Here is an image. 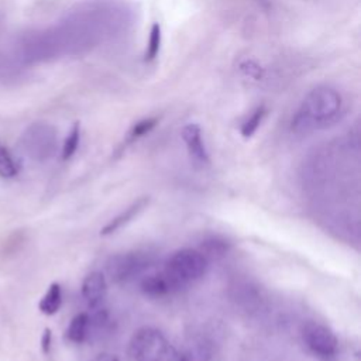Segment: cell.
<instances>
[{"instance_id":"15","label":"cell","mask_w":361,"mask_h":361,"mask_svg":"<svg viewBox=\"0 0 361 361\" xmlns=\"http://www.w3.org/2000/svg\"><path fill=\"white\" fill-rule=\"evenodd\" d=\"M18 173V165L14 161L10 151L4 147H0V176L13 178Z\"/></svg>"},{"instance_id":"10","label":"cell","mask_w":361,"mask_h":361,"mask_svg":"<svg viewBox=\"0 0 361 361\" xmlns=\"http://www.w3.org/2000/svg\"><path fill=\"white\" fill-rule=\"evenodd\" d=\"M149 197L144 196L137 199L135 202H133L127 209H124L120 214H117L116 217H113L103 228H102V235H109L116 233L117 230H120L121 227H124L126 224H128L131 220H134V217H137L147 206H148Z\"/></svg>"},{"instance_id":"16","label":"cell","mask_w":361,"mask_h":361,"mask_svg":"<svg viewBox=\"0 0 361 361\" xmlns=\"http://www.w3.org/2000/svg\"><path fill=\"white\" fill-rule=\"evenodd\" d=\"M79 141H80V127L76 123L72 127L71 133L68 134V137L65 138V142L62 145V152H61L62 159H69L76 152V149L79 147Z\"/></svg>"},{"instance_id":"19","label":"cell","mask_w":361,"mask_h":361,"mask_svg":"<svg viewBox=\"0 0 361 361\" xmlns=\"http://www.w3.org/2000/svg\"><path fill=\"white\" fill-rule=\"evenodd\" d=\"M241 69H243L248 76H251V78H255V79L261 78L259 68H258V65L254 63V62H248V61H247L245 63L241 65Z\"/></svg>"},{"instance_id":"4","label":"cell","mask_w":361,"mask_h":361,"mask_svg":"<svg viewBox=\"0 0 361 361\" xmlns=\"http://www.w3.org/2000/svg\"><path fill=\"white\" fill-rule=\"evenodd\" d=\"M151 261L149 254L142 251L121 252L109 258L106 271L113 282L123 283L140 276L151 265Z\"/></svg>"},{"instance_id":"2","label":"cell","mask_w":361,"mask_h":361,"mask_svg":"<svg viewBox=\"0 0 361 361\" xmlns=\"http://www.w3.org/2000/svg\"><path fill=\"white\" fill-rule=\"evenodd\" d=\"M207 269V258L199 250L182 248L175 251L166 261L165 272L180 289L200 279Z\"/></svg>"},{"instance_id":"18","label":"cell","mask_w":361,"mask_h":361,"mask_svg":"<svg viewBox=\"0 0 361 361\" xmlns=\"http://www.w3.org/2000/svg\"><path fill=\"white\" fill-rule=\"evenodd\" d=\"M157 124V118H144L141 121H138L137 124H134V127L130 131V138L135 140L140 138L145 134H148Z\"/></svg>"},{"instance_id":"22","label":"cell","mask_w":361,"mask_h":361,"mask_svg":"<svg viewBox=\"0 0 361 361\" xmlns=\"http://www.w3.org/2000/svg\"><path fill=\"white\" fill-rule=\"evenodd\" d=\"M176 361H190V357L188 354H180Z\"/></svg>"},{"instance_id":"8","label":"cell","mask_w":361,"mask_h":361,"mask_svg":"<svg viewBox=\"0 0 361 361\" xmlns=\"http://www.w3.org/2000/svg\"><path fill=\"white\" fill-rule=\"evenodd\" d=\"M107 293V282L102 272L93 271L82 282V296L90 307H97Z\"/></svg>"},{"instance_id":"21","label":"cell","mask_w":361,"mask_h":361,"mask_svg":"<svg viewBox=\"0 0 361 361\" xmlns=\"http://www.w3.org/2000/svg\"><path fill=\"white\" fill-rule=\"evenodd\" d=\"M92 361H120V360L116 355H113V354L103 353V354H99L97 357H94Z\"/></svg>"},{"instance_id":"12","label":"cell","mask_w":361,"mask_h":361,"mask_svg":"<svg viewBox=\"0 0 361 361\" xmlns=\"http://www.w3.org/2000/svg\"><path fill=\"white\" fill-rule=\"evenodd\" d=\"M62 303V290L59 283L54 282L49 285L48 290L45 292V295L41 298L39 303H38V309L44 313V314H55Z\"/></svg>"},{"instance_id":"6","label":"cell","mask_w":361,"mask_h":361,"mask_svg":"<svg viewBox=\"0 0 361 361\" xmlns=\"http://www.w3.org/2000/svg\"><path fill=\"white\" fill-rule=\"evenodd\" d=\"M25 149L34 159L42 161L52 157L55 151V134L51 128L38 126L31 128L25 141Z\"/></svg>"},{"instance_id":"3","label":"cell","mask_w":361,"mask_h":361,"mask_svg":"<svg viewBox=\"0 0 361 361\" xmlns=\"http://www.w3.org/2000/svg\"><path fill=\"white\" fill-rule=\"evenodd\" d=\"M168 348L166 337L155 327L138 329L128 343V354L133 361H164Z\"/></svg>"},{"instance_id":"17","label":"cell","mask_w":361,"mask_h":361,"mask_svg":"<svg viewBox=\"0 0 361 361\" xmlns=\"http://www.w3.org/2000/svg\"><path fill=\"white\" fill-rule=\"evenodd\" d=\"M203 248H204V251H202V254L207 258L212 255H223L227 251V244L223 240L212 238V240L203 243Z\"/></svg>"},{"instance_id":"13","label":"cell","mask_w":361,"mask_h":361,"mask_svg":"<svg viewBox=\"0 0 361 361\" xmlns=\"http://www.w3.org/2000/svg\"><path fill=\"white\" fill-rule=\"evenodd\" d=\"M265 114H267V110H265L264 106L257 107V109L248 116V118L241 124V128H240L241 135L245 137V138H250V137L258 130V127L261 126V123H262Z\"/></svg>"},{"instance_id":"1","label":"cell","mask_w":361,"mask_h":361,"mask_svg":"<svg viewBox=\"0 0 361 361\" xmlns=\"http://www.w3.org/2000/svg\"><path fill=\"white\" fill-rule=\"evenodd\" d=\"M344 110L341 93L330 85L313 87L300 102L292 116L290 128L298 134H307L333 126Z\"/></svg>"},{"instance_id":"9","label":"cell","mask_w":361,"mask_h":361,"mask_svg":"<svg viewBox=\"0 0 361 361\" xmlns=\"http://www.w3.org/2000/svg\"><path fill=\"white\" fill-rule=\"evenodd\" d=\"M140 288L142 293L149 298H162L179 289L165 271L144 276L141 279Z\"/></svg>"},{"instance_id":"11","label":"cell","mask_w":361,"mask_h":361,"mask_svg":"<svg viewBox=\"0 0 361 361\" xmlns=\"http://www.w3.org/2000/svg\"><path fill=\"white\" fill-rule=\"evenodd\" d=\"M66 338L76 344H80L89 338V314L87 313H79L71 320L66 329Z\"/></svg>"},{"instance_id":"5","label":"cell","mask_w":361,"mask_h":361,"mask_svg":"<svg viewBox=\"0 0 361 361\" xmlns=\"http://www.w3.org/2000/svg\"><path fill=\"white\" fill-rule=\"evenodd\" d=\"M302 340L314 355L329 360L337 354L338 340L336 334L324 324L307 322L302 329Z\"/></svg>"},{"instance_id":"7","label":"cell","mask_w":361,"mask_h":361,"mask_svg":"<svg viewBox=\"0 0 361 361\" xmlns=\"http://www.w3.org/2000/svg\"><path fill=\"white\" fill-rule=\"evenodd\" d=\"M182 140L186 145V149L193 161L199 164L209 162V152L204 145V140L202 135V128L196 123H189L182 128Z\"/></svg>"},{"instance_id":"14","label":"cell","mask_w":361,"mask_h":361,"mask_svg":"<svg viewBox=\"0 0 361 361\" xmlns=\"http://www.w3.org/2000/svg\"><path fill=\"white\" fill-rule=\"evenodd\" d=\"M161 42H162V32H161V25L158 23H154L151 30H149V37H148V45L145 51V59L147 61H154L161 49Z\"/></svg>"},{"instance_id":"20","label":"cell","mask_w":361,"mask_h":361,"mask_svg":"<svg viewBox=\"0 0 361 361\" xmlns=\"http://www.w3.org/2000/svg\"><path fill=\"white\" fill-rule=\"evenodd\" d=\"M51 338H52V334H51V330L49 329H45L44 330V334L41 337V347H42V351L45 354L49 353V348H51Z\"/></svg>"}]
</instances>
